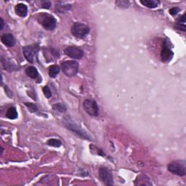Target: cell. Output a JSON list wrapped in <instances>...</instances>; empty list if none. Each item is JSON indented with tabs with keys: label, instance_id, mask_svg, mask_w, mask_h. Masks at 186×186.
Wrapping results in <instances>:
<instances>
[{
	"label": "cell",
	"instance_id": "6",
	"mask_svg": "<svg viewBox=\"0 0 186 186\" xmlns=\"http://www.w3.org/2000/svg\"><path fill=\"white\" fill-rule=\"evenodd\" d=\"M83 107L85 111L92 116H97L99 114V108L95 101L87 99L84 101Z\"/></svg>",
	"mask_w": 186,
	"mask_h": 186
},
{
	"label": "cell",
	"instance_id": "11",
	"mask_svg": "<svg viewBox=\"0 0 186 186\" xmlns=\"http://www.w3.org/2000/svg\"><path fill=\"white\" fill-rule=\"evenodd\" d=\"M1 41L7 48H12L15 44V39L12 34H4L1 37Z\"/></svg>",
	"mask_w": 186,
	"mask_h": 186
},
{
	"label": "cell",
	"instance_id": "13",
	"mask_svg": "<svg viewBox=\"0 0 186 186\" xmlns=\"http://www.w3.org/2000/svg\"><path fill=\"white\" fill-rule=\"evenodd\" d=\"M140 2L145 7L150 8V9H154L160 5V2L156 1V0H141Z\"/></svg>",
	"mask_w": 186,
	"mask_h": 186
},
{
	"label": "cell",
	"instance_id": "17",
	"mask_svg": "<svg viewBox=\"0 0 186 186\" xmlns=\"http://www.w3.org/2000/svg\"><path fill=\"white\" fill-rule=\"evenodd\" d=\"M1 61H2V65H3L4 68H5V69H7V71H11L15 70V69L16 68L15 65L11 64V62H10V60H8L6 58H4L3 57L2 58Z\"/></svg>",
	"mask_w": 186,
	"mask_h": 186
},
{
	"label": "cell",
	"instance_id": "4",
	"mask_svg": "<svg viewBox=\"0 0 186 186\" xmlns=\"http://www.w3.org/2000/svg\"><path fill=\"white\" fill-rule=\"evenodd\" d=\"M61 68H62L64 74L66 75L67 76H74L78 73L79 63L76 60L64 61L61 64Z\"/></svg>",
	"mask_w": 186,
	"mask_h": 186
},
{
	"label": "cell",
	"instance_id": "26",
	"mask_svg": "<svg viewBox=\"0 0 186 186\" xmlns=\"http://www.w3.org/2000/svg\"><path fill=\"white\" fill-rule=\"evenodd\" d=\"M52 6V3L50 2H43L42 4V7L44 9H50Z\"/></svg>",
	"mask_w": 186,
	"mask_h": 186
},
{
	"label": "cell",
	"instance_id": "14",
	"mask_svg": "<svg viewBox=\"0 0 186 186\" xmlns=\"http://www.w3.org/2000/svg\"><path fill=\"white\" fill-rule=\"evenodd\" d=\"M26 73L30 78L36 79L39 76V72L36 68L34 66H28L26 69Z\"/></svg>",
	"mask_w": 186,
	"mask_h": 186
},
{
	"label": "cell",
	"instance_id": "1",
	"mask_svg": "<svg viewBox=\"0 0 186 186\" xmlns=\"http://www.w3.org/2000/svg\"><path fill=\"white\" fill-rule=\"evenodd\" d=\"M63 123L68 130L72 131L74 133L78 134L81 138L85 139V140H92L91 138L89 136V134H87L85 130H83L78 124L76 123L75 122H73L72 118L69 117L68 116H66L65 118H63Z\"/></svg>",
	"mask_w": 186,
	"mask_h": 186
},
{
	"label": "cell",
	"instance_id": "19",
	"mask_svg": "<svg viewBox=\"0 0 186 186\" xmlns=\"http://www.w3.org/2000/svg\"><path fill=\"white\" fill-rule=\"evenodd\" d=\"M52 109H54L56 111L60 112V113H65L66 111V107L63 104L60 103L54 104L52 105Z\"/></svg>",
	"mask_w": 186,
	"mask_h": 186
},
{
	"label": "cell",
	"instance_id": "28",
	"mask_svg": "<svg viewBox=\"0 0 186 186\" xmlns=\"http://www.w3.org/2000/svg\"><path fill=\"white\" fill-rule=\"evenodd\" d=\"M5 91H6V93H7V95L9 96L10 97H11L12 96H13V94H12V92L9 89H8V87H5Z\"/></svg>",
	"mask_w": 186,
	"mask_h": 186
},
{
	"label": "cell",
	"instance_id": "24",
	"mask_svg": "<svg viewBox=\"0 0 186 186\" xmlns=\"http://www.w3.org/2000/svg\"><path fill=\"white\" fill-rule=\"evenodd\" d=\"M180 11V8L177 7H175L171 8V9L169 10V14H170L171 15L175 16V15H176L177 14L179 13Z\"/></svg>",
	"mask_w": 186,
	"mask_h": 186
},
{
	"label": "cell",
	"instance_id": "10",
	"mask_svg": "<svg viewBox=\"0 0 186 186\" xmlns=\"http://www.w3.org/2000/svg\"><path fill=\"white\" fill-rule=\"evenodd\" d=\"M169 43H170L169 41H165L163 44V48L161 52V60L163 62H168V61H170L172 58H173L174 53L172 51L171 48H169Z\"/></svg>",
	"mask_w": 186,
	"mask_h": 186
},
{
	"label": "cell",
	"instance_id": "16",
	"mask_svg": "<svg viewBox=\"0 0 186 186\" xmlns=\"http://www.w3.org/2000/svg\"><path fill=\"white\" fill-rule=\"evenodd\" d=\"M18 111L15 107L10 108L6 113V117L10 118V119H15L18 118Z\"/></svg>",
	"mask_w": 186,
	"mask_h": 186
},
{
	"label": "cell",
	"instance_id": "9",
	"mask_svg": "<svg viewBox=\"0 0 186 186\" xmlns=\"http://www.w3.org/2000/svg\"><path fill=\"white\" fill-rule=\"evenodd\" d=\"M38 50L39 47H36V45L25 46L23 48V53L26 60L29 63H33L34 62L36 54L38 52Z\"/></svg>",
	"mask_w": 186,
	"mask_h": 186
},
{
	"label": "cell",
	"instance_id": "29",
	"mask_svg": "<svg viewBox=\"0 0 186 186\" xmlns=\"http://www.w3.org/2000/svg\"><path fill=\"white\" fill-rule=\"evenodd\" d=\"M0 20H1V27H0V30H2L3 28H4V25H5V22H4V20L2 18H0Z\"/></svg>",
	"mask_w": 186,
	"mask_h": 186
},
{
	"label": "cell",
	"instance_id": "15",
	"mask_svg": "<svg viewBox=\"0 0 186 186\" xmlns=\"http://www.w3.org/2000/svg\"><path fill=\"white\" fill-rule=\"evenodd\" d=\"M60 68L57 65H51L49 68V76L50 78H56L58 74L60 73Z\"/></svg>",
	"mask_w": 186,
	"mask_h": 186
},
{
	"label": "cell",
	"instance_id": "18",
	"mask_svg": "<svg viewBox=\"0 0 186 186\" xmlns=\"http://www.w3.org/2000/svg\"><path fill=\"white\" fill-rule=\"evenodd\" d=\"M47 144L49 146H52V147H56V148H59L62 146V142L58 139H56V138H52L50 139L47 143Z\"/></svg>",
	"mask_w": 186,
	"mask_h": 186
},
{
	"label": "cell",
	"instance_id": "27",
	"mask_svg": "<svg viewBox=\"0 0 186 186\" xmlns=\"http://www.w3.org/2000/svg\"><path fill=\"white\" fill-rule=\"evenodd\" d=\"M177 23H181V24H185V13H184L183 16L177 20Z\"/></svg>",
	"mask_w": 186,
	"mask_h": 186
},
{
	"label": "cell",
	"instance_id": "22",
	"mask_svg": "<svg viewBox=\"0 0 186 186\" xmlns=\"http://www.w3.org/2000/svg\"><path fill=\"white\" fill-rule=\"evenodd\" d=\"M116 4L118 7L121 8H127L130 6V3L127 1H116Z\"/></svg>",
	"mask_w": 186,
	"mask_h": 186
},
{
	"label": "cell",
	"instance_id": "5",
	"mask_svg": "<svg viewBox=\"0 0 186 186\" xmlns=\"http://www.w3.org/2000/svg\"><path fill=\"white\" fill-rule=\"evenodd\" d=\"M89 27L87 25L82 23H73L71 28V33L76 37L79 39H84L86 37L89 33Z\"/></svg>",
	"mask_w": 186,
	"mask_h": 186
},
{
	"label": "cell",
	"instance_id": "20",
	"mask_svg": "<svg viewBox=\"0 0 186 186\" xmlns=\"http://www.w3.org/2000/svg\"><path fill=\"white\" fill-rule=\"evenodd\" d=\"M71 6L69 5H57L56 9L59 13H65V12L68 11L69 10H71Z\"/></svg>",
	"mask_w": 186,
	"mask_h": 186
},
{
	"label": "cell",
	"instance_id": "7",
	"mask_svg": "<svg viewBox=\"0 0 186 186\" xmlns=\"http://www.w3.org/2000/svg\"><path fill=\"white\" fill-rule=\"evenodd\" d=\"M99 177L102 182L108 186L114 185V177L111 172L107 167H101L99 169Z\"/></svg>",
	"mask_w": 186,
	"mask_h": 186
},
{
	"label": "cell",
	"instance_id": "8",
	"mask_svg": "<svg viewBox=\"0 0 186 186\" xmlns=\"http://www.w3.org/2000/svg\"><path fill=\"white\" fill-rule=\"evenodd\" d=\"M64 53L69 58L79 60L84 56V51L81 48L75 46L67 47L64 50Z\"/></svg>",
	"mask_w": 186,
	"mask_h": 186
},
{
	"label": "cell",
	"instance_id": "12",
	"mask_svg": "<svg viewBox=\"0 0 186 186\" xmlns=\"http://www.w3.org/2000/svg\"><path fill=\"white\" fill-rule=\"evenodd\" d=\"M15 13L18 15L20 16V17L24 18L27 15L28 13V7L26 5H24L23 3L18 4L15 7Z\"/></svg>",
	"mask_w": 186,
	"mask_h": 186
},
{
	"label": "cell",
	"instance_id": "21",
	"mask_svg": "<svg viewBox=\"0 0 186 186\" xmlns=\"http://www.w3.org/2000/svg\"><path fill=\"white\" fill-rule=\"evenodd\" d=\"M25 105L26 107L28 108L29 111L31 112V113H35V112L38 111V108L36 107V105H34V104L31 103H25Z\"/></svg>",
	"mask_w": 186,
	"mask_h": 186
},
{
	"label": "cell",
	"instance_id": "25",
	"mask_svg": "<svg viewBox=\"0 0 186 186\" xmlns=\"http://www.w3.org/2000/svg\"><path fill=\"white\" fill-rule=\"evenodd\" d=\"M175 28H177V30L183 31H185L186 28H185V24H181V23H176L175 26Z\"/></svg>",
	"mask_w": 186,
	"mask_h": 186
},
{
	"label": "cell",
	"instance_id": "30",
	"mask_svg": "<svg viewBox=\"0 0 186 186\" xmlns=\"http://www.w3.org/2000/svg\"><path fill=\"white\" fill-rule=\"evenodd\" d=\"M3 151H4V149H3L2 147V150H1V156H2V154H3Z\"/></svg>",
	"mask_w": 186,
	"mask_h": 186
},
{
	"label": "cell",
	"instance_id": "2",
	"mask_svg": "<svg viewBox=\"0 0 186 186\" xmlns=\"http://www.w3.org/2000/svg\"><path fill=\"white\" fill-rule=\"evenodd\" d=\"M37 20L45 30L52 31L56 27L57 20L54 16L48 13H39L37 15Z\"/></svg>",
	"mask_w": 186,
	"mask_h": 186
},
{
	"label": "cell",
	"instance_id": "3",
	"mask_svg": "<svg viewBox=\"0 0 186 186\" xmlns=\"http://www.w3.org/2000/svg\"><path fill=\"white\" fill-rule=\"evenodd\" d=\"M168 170L171 173L183 177L186 175V161L185 160H176L169 163Z\"/></svg>",
	"mask_w": 186,
	"mask_h": 186
},
{
	"label": "cell",
	"instance_id": "23",
	"mask_svg": "<svg viewBox=\"0 0 186 186\" xmlns=\"http://www.w3.org/2000/svg\"><path fill=\"white\" fill-rule=\"evenodd\" d=\"M43 93H44V95L47 98H50L52 97V93H51L50 87L48 86H44L43 87Z\"/></svg>",
	"mask_w": 186,
	"mask_h": 186
}]
</instances>
